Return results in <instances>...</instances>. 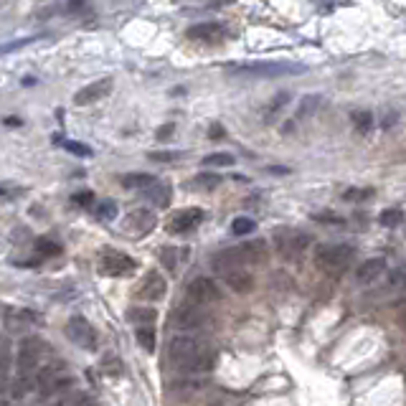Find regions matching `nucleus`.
<instances>
[{
  "label": "nucleus",
  "mask_w": 406,
  "mask_h": 406,
  "mask_svg": "<svg viewBox=\"0 0 406 406\" xmlns=\"http://www.w3.org/2000/svg\"><path fill=\"white\" fill-rule=\"evenodd\" d=\"M112 87H114L112 76H104V79L92 81V84H87V87H81L79 92L74 94V104H76V107L94 104V102H100V100H104V97H109Z\"/></svg>",
  "instance_id": "nucleus-10"
},
{
  "label": "nucleus",
  "mask_w": 406,
  "mask_h": 406,
  "mask_svg": "<svg viewBox=\"0 0 406 406\" xmlns=\"http://www.w3.org/2000/svg\"><path fill=\"white\" fill-rule=\"evenodd\" d=\"M194 180H196L194 186L201 188V191H213V188L221 186V178L219 175H213V173H201V175H196Z\"/></svg>",
  "instance_id": "nucleus-28"
},
{
  "label": "nucleus",
  "mask_w": 406,
  "mask_h": 406,
  "mask_svg": "<svg viewBox=\"0 0 406 406\" xmlns=\"http://www.w3.org/2000/svg\"><path fill=\"white\" fill-rule=\"evenodd\" d=\"M315 219H318L320 224H343V219H338V216H330V213H320V216H315Z\"/></svg>",
  "instance_id": "nucleus-38"
},
{
  "label": "nucleus",
  "mask_w": 406,
  "mask_h": 406,
  "mask_svg": "<svg viewBox=\"0 0 406 406\" xmlns=\"http://www.w3.org/2000/svg\"><path fill=\"white\" fill-rule=\"evenodd\" d=\"M266 259V244L264 241H244L239 247H229L224 252L213 254V266L221 274L236 272L249 264H262Z\"/></svg>",
  "instance_id": "nucleus-2"
},
{
  "label": "nucleus",
  "mask_w": 406,
  "mask_h": 406,
  "mask_svg": "<svg viewBox=\"0 0 406 406\" xmlns=\"http://www.w3.org/2000/svg\"><path fill=\"white\" fill-rule=\"evenodd\" d=\"M384 269H386V262L379 259V257H373V259H366L363 264L358 266V272H356V280L363 282V285H368V282L379 280L381 274H384Z\"/></svg>",
  "instance_id": "nucleus-17"
},
{
  "label": "nucleus",
  "mask_w": 406,
  "mask_h": 406,
  "mask_svg": "<svg viewBox=\"0 0 406 406\" xmlns=\"http://www.w3.org/2000/svg\"><path fill=\"white\" fill-rule=\"evenodd\" d=\"M67 338L76 346L87 348V351H97V333H94L92 323L81 315H74L67 323Z\"/></svg>",
  "instance_id": "nucleus-8"
},
{
  "label": "nucleus",
  "mask_w": 406,
  "mask_h": 406,
  "mask_svg": "<svg viewBox=\"0 0 406 406\" xmlns=\"http://www.w3.org/2000/svg\"><path fill=\"white\" fill-rule=\"evenodd\" d=\"M137 295L147 302H158L168 295V282L160 272H147L142 285L137 287Z\"/></svg>",
  "instance_id": "nucleus-13"
},
{
  "label": "nucleus",
  "mask_w": 406,
  "mask_h": 406,
  "mask_svg": "<svg viewBox=\"0 0 406 406\" xmlns=\"http://www.w3.org/2000/svg\"><path fill=\"white\" fill-rule=\"evenodd\" d=\"M353 122L358 130H368L373 122V114L371 112H353Z\"/></svg>",
  "instance_id": "nucleus-33"
},
{
  "label": "nucleus",
  "mask_w": 406,
  "mask_h": 406,
  "mask_svg": "<svg viewBox=\"0 0 406 406\" xmlns=\"http://www.w3.org/2000/svg\"><path fill=\"white\" fill-rule=\"evenodd\" d=\"M257 231V221L247 219V216H239V219H234L231 224V234H236V236H249V234Z\"/></svg>",
  "instance_id": "nucleus-26"
},
{
  "label": "nucleus",
  "mask_w": 406,
  "mask_h": 406,
  "mask_svg": "<svg viewBox=\"0 0 406 406\" xmlns=\"http://www.w3.org/2000/svg\"><path fill=\"white\" fill-rule=\"evenodd\" d=\"M158 180L153 178L150 173H127L122 178V186L125 188H140V191H147V188H153Z\"/></svg>",
  "instance_id": "nucleus-20"
},
{
  "label": "nucleus",
  "mask_w": 406,
  "mask_h": 406,
  "mask_svg": "<svg viewBox=\"0 0 406 406\" xmlns=\"http://www.w3.org/2000/svg\"><path fill=\"white\" fill-rule=\"evenodd\" d=\"M6 125H20V120H18V117H8Z\"/></svg>",
  "instance_id": "nucleus-40"
},
{
  "label": "nucleus",
  "mask_w": 406,
  "mask_h": 406,
  "mask_svg": "<svg viewBox=\"0 0 406 406\" xmlns=\"http://www.w3.org/2000/svg\"><path fill=\"white\" fill-rule=\"evenodd\" d=\"M155 226H158V219H155V213L147 211V208H135V211L127 213L125 221H122V231H125L127 236H135V239L147 236Z\"/></svg>",
  "instance_id": "nucleus-7"
},
{
  "label": "nucleus",
  "mask_w": 406,
  "mask_h": 406,
  "mask_svg": "<svg viewBox=\"0 0 406 406\" xmlns=\"http://www.w3.org/2000/svg\"><path fill=\"white\" fill-rule=\"evenodd\" d=\"M135 269H137V262L133 257H127L122 252H112V249H107L100 259V274H104V277H127Z\"/></svg>",
  "instance_id": "nucleus-6"
},
{
  "label": "nucleus",
  "mask_w": 406,
  "mask_h": 406,
  "mask_svg": "<svg viewBox=\"0 0 406 406\" xmlns=\"http://www.w3.org/2000/svg\"><path fill=\"white\" fill-rule=\"evenodd\" d=\"M206 219V211L203 208H180V211H173L170 213V219H168L165 229L168 234H173V236H183V234L194 231L203 224Z\"/></svg>",
  "instance_id": "nucleus-5"
},
{
  "label": "nucleus",
  "mask_w": 406,
  "mask_h": 406,
  "mask_svg": "<svg viewBox=\"0 0 406 406\" xmlns=\"http://www.w3.org/2000/svg\"><path fill=\"white\" fill-rule=\"evenodd\" d=\"M155 320H158V313L153 307H130L127 310V323H133L137 327H153Z\"/></svg>",
  "instance_id": "nucleus-19"
},
{
  "label": "nucleus",
  "mask_w": 406,
  "mask_h": 406,
  "mask_svg": "<svg viewBox=\"0 0 406 406\" xmlns=\"http://www.w3.org/2000/svg\"><path fill=\"white\" fill-rule=\"evenodd\" d=\"M173 130H175L173 122H170V125H165V127H160V130H158V140H165V137H168L170 133H173Z\"/></svg>",
  "instance_id": "nucleus-39"
},
{
  "label": "nucleus",
  "mask_w": 406,
  "mask_h": 406,
  "mask_svg": "<svg viewBox=\"0 0 406 406\" xmlns=\"http://www.w3.org/2000/svg\"><path fill=\"white\" fill-rule=\"evenodd\" d=\"M373 196V188H348V191H343V201H348V203H358V201H366Z\"/></svg>",
  "instance_id": "nucleus-30"
},
{
  "label": "nucleus",
  "mask_w": 406,
  "mask_h": 406,
  "mask_svg": "<svg viewBox=\"0 0 406 406\" xmlns=\"http://www.w3.org/2000/svg\"><path fill=\"white\" fill-rule=\"evenodd\" d=\"M145 198L153 203V206H158V208H168L170 206V198H173V191H170V186L168 183H155L153 188H147L145 191Z\"/></svg>",
  "instance_id": "nucleus-18"
},
{
  "label": "nucleus",
  "mask_w": 406,
  "mask_h": 406,
  "mask_svg": "<svg viewBox=\"0 0 406 406\" xmlns=\"http://www.w3.org/2000/svg\"><path fill=\"white\" fill-rule=\"evenodd\" d=\"M287 104H290V94H287V92L277 94L272 104L266 107V122H272L274 117H277V112H282V109H285Z\"/></svg>",
  "instance_id": "nucleus-27"
},
{
  "label": "nucleus",
  "mask_w": 406,
  "mask_h": 406,
  "mask_svg": "<svg viewBox=\"0 0 406 406\" xmlns=\"http://www.w3.org/2000/svg\"><path fill=\"white\" fill-rule=\"evenodd\" d=\"M170 323H173V327H178V330H194V327H201L203 315H201V310L196 305L183 302V305L173 307V313H170Z\"/></svg>",
  "instance_id": "nucleus-12"
},
{
  "label": "nucleus",
  "mask_w": 406,
  "mask_h": 406,
  "mask_svg": "<svg viewBox=\"0 0 406 406\" xmlns=\"http://www.w3.org/2000/svg\"><path fill=\"white\" fill-rule=\"evenodd\" d=\"M186 297L191 305L201 307V305H208V302H216L221 297V290L216 287V282L208 280V277H196L186 290Z\"/></svg>",
  "instance_id": "nucleus-9"
},
{
  "label": "nucleus",
  "mask_w": 406,
  "mask_h": 406,
  "mask_svg": "<svg viewBox=\"0 0 406 406\" xmlns=\"http://www.w3.org/2000/svg\"><path fill=\"white\" fill-rule=\"evenodd\" d=\"M56 142H61V145L67 147L69 153H74V155H84V158H87V155H92V150H89L87 145H81V142H69V140H59V137H56Z\"/></svg>",
  "instance_id": "nucleus-32"
},
{
  "label": "nucleus",
  "mask_w": 406,
  "mask_h": 406,
  "mask_svg": "<svg viewBox=\"0 0 406 406\" xmlns=\"http://www.w3.org/2000/svg\"><path fill=\"white\" fill-rule=\"evenodd\" d=\"M356 249L351 244H325L315 252V264L327 274L346 272V266L353 259Z\"/></svg>",
  "instance_id": "nucleus-3"
},
{
  "label": "nucleus",
  "mask_w": 406,
  "mask_h": 406,
  "mask_svg": "<svg viewBox=\"0 0 406 406\" xmlns=\"http://www.w3.org/2000/svg\"><path fill=\"white\" fill-rule=\"evenodd\" d=\"M310 241H313L310 234H285V236H280V244H277V247H280L282 257L297 259V257L310 247Z\"/></svg>",
  "instance_id": "nucleus-15"
},
{
  "label": "nucleus",
  "mask_w": 406,
  "mask_h": 406,
  "mask_svg": "<svg viewBox=\"0 0 406 406\" xmlns=\"http://www.w3.org/2000/svg\"><path fill=\"white\" fill-rule=\"evenodd\" d=\"M226 135V130L219 125V122H213L211 127H208V140H219V137H224Z\"/></svg>",
  "instance_id": "nucleus-36"
},
{
  "label": "nucleus",
  "mask_w": 406,
  "mask_h": 406,
  "mask_svg": "<svg viewBox=\"0 0 406 406\" xmlns=\"http://www.w3.org/2000/svg\"><path fill=\"white\" fill-rule=\"evenodd\" d=\"M72 201H74V203H76V206L87 208L89 203H92V201H94V194H92V191H81V194H76Z\"/></svg>",
  "instance_id": "nucleus-35"
},
{
  "label": "nucleus",
  "mask_w": 406,
  "mask_h": 406,
  "mask_svg": "<svg viewBox=\"0 0 406 406\" xmlns=\"http://www.w3.org/2000/svg\"><path fill=\"white\" fill-rule=\"evenodd\" d=\"M226 36V28L221 23H213V20H206V23H198V26H191L186 31V39L196 41V43H206V46H213V43H221Z\"/></svg>",
  "instance_id": "nucleus-11"
},
{
  "label": "nucleus",
  "mask_w": 406,
  "mask_h": 406,
  "mask_svg": "<svg viewBox=\"0 0 406 406\" xmlns=\"http://www.w3.org/2000/svg\"><path fill=\"white\" fill-rule=\"evenodd\" d=\"M34 41H36V36H28V39H23V41H15V43H6V46H3V53H11L13 48L26 46V43H34Z\"/></svg>",
  "instance_id": "nucleus-37"
},
{
  "label": "nucleus",
  "mask_w": 406,
  "mask_h": 406,
  "mask_svg": "<svg viewBox=\"0 0 406 406\" xmlns=\"http://www.w3.org/2000/svg\"><path fill=\"white\" fill-rule=\"evenodd\" d=\"M48 346L43 338H26L18 348V371L23 376H31V373L41 371V356L46 353Z\"/></svg>",
  "instance_id": "nucleus-4"
},
{
  "label": "nucleus",
  "mask_w": 406,
  "mask_h": 406,
  "mask_svg": "<svg viewBox=\"0 0 406 406\" xmlns=\"http://www.w3.org/2000/svg\"><path fill=\"white\" fill-rule=\"evenodd\" d=\"M97 219L100 221L117 219V203H114V201H100V206H97Z\"/></svg>",
  "instance_id": "nucleus-29"
},
{
  "label": "nucleus",
  "mask_w": 406,
  "mask_h": 406,
  "mask_svg": "<svg viewBox=\"0 0 406 406\" xmlns=\"http://www.w3.org/2000/svg\"><path fill=\"white\" fill-rule=\"evenodd\" d=\"M399 320H401V327H406V310H404V313H401V318H399Z\"/></svg>",
  "instance_id": "nucleus-41"
},
{
  "label": "nucleus",
  "mask_w": 406,
  "mask_h": 406,
  "mask_svg": "<svg viewBox=\"0 0 406 406\" xmlns=\"http://www.w3.org/2000/svg\"><path fill=\"white\" fill-rule=\"evenodd\" d=\"M320 100H323V97H320V94H310V97H305V100H302V104H300V109H297V120H307V117H310V114L315 112V109H318L320 107Z\"/></svg>",
  "instance_id": "nucleus-25"
},
{
  "label": "nucleus",
  "mask_w": 406,
  "mask_h": 406,
  "mask_svg": "<svg viewBox=\"0 0 406 406\" xmlns=\"http://www.w3.org/2000/svg\"><path fill=\"white\" fill-rule=\"evenodd\" d=\"M34 249L41 254V257H59L61 254V244L53 239H46V236H41V239H36Z\"/></svg>",
  "instance_id": "nucleus-21"
},
{
  "label": "nucleus",
  "mask_w": 406,
  "mask_h": 406,
  "mask_svg": "<svg viewBox=\"0 0 406 406\" xmlns=\"http://www.w3.org/2000/svg\"><path fill=\"white\" fill-rule=\"evenodd\" d=\"M180 153H175V150H160V153H150L147 158L155 160V163H170V160H175Z\"/></svg>",
  "instance_id": "nucleus-34"
},
{
  "label": "nucleus",
  "mask_w": 406,
  "mask_h": 406,
  "mask_svg": "<svg viewBox=\"0 0 406 406\" xmlns=\"http://www.w3.org/2000/svg\"><path fill=\"white\" fill-rule=\"evenodd\" d=\"M401 221H404V211H401V208H386V211H381V216H379V224L386 229L399 226Z\"/></svg>",
  "instance_id": "nucleus-23"
},
{
  "label": "nucleus",
  "mask_w": 406,
  "mask_h": 406,
  "mask_svg": "<svg viewBox=\"0 0 406 406\" xmlns=\"http://www.w3.org/2000/svg\"><path fill=\"white\" fill-rule=\"evenodd\" d=\"M236 160H234V155L231 153H213V155H206L203 158V165H224V168H229V165H234Z\"/></svg>",
  "instance_id": "nucleus-31"
},
{
  "label": "nucleus",
  "mask_w": 406,
  "mask_h": 406,
  "mask_svg": "<svg viewBox=\"0 0 406 406\" xmlns=\"http://www.w3.org/2000/svg\"><path fill=\"white\" fill-rule=\"evenodd\" d=\"M183 257H186V249H178V247H165L160 252V262H163L168 269H175Z\"/></svg>",
  "instance_id": "nucleus-22"
},
{
  "label": "nucleus",
  "mask_w": 406,
  "mask_h": 406,
  "mask_svg": "<svg viewBox=\"0 0 406 406\" xmlns=\"http://www.w3.org/2000/svg\"><path fill=\"white\" fill-rule=\"evenodd\" d=\"M236 72L254 74V76H282V74H300L302 67H295V64H244Z\"/></svg>",
  "instance_id": "nucleus-14"
},
{
  "label": "nucleus",
  "mask_w": 406,
  "mask_h": 406,
  "mask_svg": "<svg viewBox=\"0 0 406 406\" xmlns=\"http://www.w3.org/2000/svg\"><path fill=\"white\" fill-rule=\"evenodd\" d=\"M224 282H226L229 290H234L236 295H249L254 290V277L249 272H244V269L224 274Z\"/></svg>",
  "instance_id": "nucleus-16"
},
{
  "label": "nucleus",
  "mask_w": 406,
  "mask_h": 406,
  "mask_svg": "<svg viewBox=\"0 0 406 406\" xmlns=\"http://www.w3.org/2000/svg\"><path fill=\"white\" fill-rule=\"evenodd\" d=\"M168 356L173 360L175 366L180 371H188V373H206L213 368V351L206 346V343H201L198 338L194 335H175L170 340V346H168Z\"/></svg>",
  "instance_id": "nucleus-1"
},
{
  "label": "nucleus",
  "mask_w": 406,
  "mask_h": 406,
  "mask_svg": "<svg viewBox=\"0 0 406 406\" xmlns=\"http://www.w3.org/2000/svg\"><path fill=\"white\" fill-rule=\"evenodd\" d=\"M135 338H137V343L145 348L147 353H153L155 351V343H158V340H155L153 327H137V330H135Z\"/></svg>",
  "instance_id": "nucleus-24"
}]
</instances>
